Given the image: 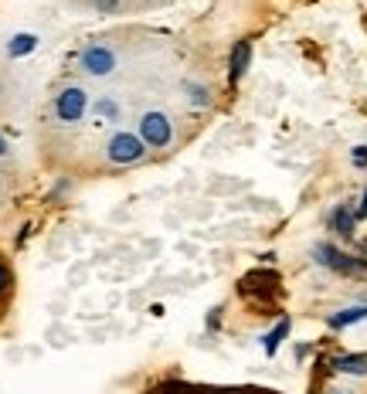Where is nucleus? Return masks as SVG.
I'll use <instances>...</instances> for the list:
<instances>
[{"label": "nucleus", "mask_w": 367, "mask_h": 394, "mask_svg": "<svg viewBox=\"0 0 367 394\" xmlns=\"http://www.w3.org/2000/svg\"><path fill=\"white\" fill-rule=\"evenodd\" d=\"M353 164H357V167H367V147H357V150H353Z\"/></svg>", "instance_id": "15"}, {"label": "nucleus", "mask_w": 367, "mask_h": 394, "mask_svg": "<svg viewBox=\"0 0 367 394\" xmlns=\"http://www.w3.org/2000/svg\"><path fill=\"white\" fill-rule=\"evenodd\" d=\"M11 286V272H7V269H4V265H0V292H4V289Z\"/></svg>", "instance_id": "16"}, {"label": "nucleus", "mask_w": 367, "mask_h": 394, "mask_svg": "<svg viewBox=\"0 0 367 394\" xmlns=\"http://www.w3.org/2000/svg\"><path fill=\"white\" fill-rule=\"evenodd\" d=\"M78 65L95 78L112 75V68H116V51H112L109 45H89L82 55H78Z\"/></svg>", "instance_id": "4"}, {"label": "nucleus", "mask_w": 367, "mask_h": 394, "mask_svg": "<svg viewBox=\"0 0 367 394\" xmlns=\"http://www.w3.org/2000/svg\"><path fill=\"white\" fill-rule=\"evenodd\" d=\"M137 137L147 143V150H164L170 147V139H174V126L164 112H143L137 122Z\"/></svg>", "instance_id": "2"}, {"label": "nucleus", "mask_w": 367, "mask_h": 394, "mask_svg": "<svg viewBox=\"0 0 367 394\" xmlns=\"http://www.w3.org/2000/svg\"><path fill=\"white\" fill-rule=\"evenodd\" d=\"M99 116H106V119H119V106H116L112 99H102V102H99Z\"/></svg>", "instance_id": "13"}, {"label": "nucleus", "mask_w": 367, "mask_h": 394, "mask_svg": "<svg viewBox=\"0 0 367 394\" xmlns=\"http://www.w3.org/2000/svg\"><path fill=\"white\" fill-rule=\"evenodd\" d=\"M357 218H367V191H364V201H361V208H357Z\"/></svg>", "instance_id": "17"}, {"label": "nucleus", "mask_w": 367, "mask_h": 394, "mask_svg": "<svg viewBox=\"0 0 367 394\" xmlns=\"http://www.w3.org/2000/svg\"><path fill=\"white\" fill-rule=\"evenodd\" d=\"M289 336V319H279V326H275L272 334H265V340H262V347H265V353L272 357L275 350H279V344Z\"/></svg>", "instance_id": "10"}, {"label": "nucleus", "mask_w": 367, "mask_h": 394, "mask_svg": "<svg viewBox=\"0 0 367 394\" xmlns=\"http://www.w3.org/2000/svg\"><path fill=\"white\" fill-rule=\"evenodd\" d=\"M143 156H147V143H143L137 133H129V129H119L106 147V160L112 167H133Z\"/></svg>", "instance_id": "1"}, {"label": "nucleus", "mask_w": 367, "mask_h": 394, "mask_svg": "<svg viewBox=\"0 0 367 394\" xmlns=\"http://www.w3.org/2000/svg\"><path fill=\"white\" fill-rule=\"evenodd\" d=\"M313 255H317V262L320 265H326V269H334V272H353V269H361V262L351 255H344L340 248H334L330 242H320L317 248H313Z\"/></svg>", "instance_id": "5"}, {"label": "nucleus", "mask_w": 367, "mask_h": 394, "mask_svg": "<svg viewBox=\"0 0 367 394\" xmlns=\"http://www.w3.org/2000/svg\"><path fill=\"white\" fill-rule=\"evenodd\" d=\"M187 92H191V102H194V106H208V102H211L204 85H187Z\"/></svg>", "instance_id": "12"}, {"label": "nucleus", "mask_w": 367, "mask_h": 394, "mask_svg": "<svg viewBox=\"0 0 367 394\" xmlns=\"http://www.w3.org/2000/svg\"><path fill=\"white\" fill-rule=\"evenodd\" d=\"M34 48H38V38H34V34H17L14 41L7 45V55L17 58V55H28V51H34Z\"/></svg>", "instance_id": "11"}, {"label": "nucleus", "mask_w": 367, "mask_h": 394, "mask_svg": "<svg viewBox=\"0 0 367 394\" xmlns=\"http://www.w3.org/2000/svg\"><path fill=\"white\" fill-rule=\"evenodd\" d=\"M4 153H7V139L0 137V156H4Z\"/></svg>", "instance_id": "18"}, {"label": "nucleus", "mask_w": 367, "mask_h": 394, "mask_svg": "<svg viewBox=\"0 0 367 394\" xmlns=\"http://www.w3.org/2000/svg\"><path fill=\"white\" fill-rule=\"evenodd\" d=\"M330 225L340 238H353V228H357V214L347 208V204H340L334 214H330Z\"/></svg>", "instance_id": "6"}, {"label": "nucleus", "mask_w": 367, "mask_h": 394, "mask_svg": "<svg viewBox=\"0 0 367 394\" xmlns=\"http://www.w3.org/2000/svg\"><path fill=\"white\" fill-rule=\"evenodd\" d=\"M334 367L340 374H351V378H364L367 374V353H347V357H336Z\"/></svg>", "instance_id": "8"}, {"label": "nucleus", "mask_w": 367, "mask_h": 394, "mask_svg": "<svg viewBox=\"0 0 367 394\" xmlns=\"http://www.w3.org/2000/svg\"><path fill=\"white\" fill-rule=\"evenodd\" d=\"M85 109H89V95H85V89H78V85L61 89L58 99H55V116L61 122H78L85 116Z\"/></svg>", "instance_id": "3"}, {"label": "nucleus", "mask_w": 367, "mask_h": 394, "mask_svg": "<svg viewBox=\"0 0 367 394\" xmlns=\"http://www.w3.org/2000/svg\"><path fill=\"white\" fill-rule=\"evenodd\" d=\"M95 7H99L102 14H112V11L119 7V0H95Z\"/></svg>", "instance_id": "14"}, {"label": "nucleus", "mask_w": 367, "mask_h": 394, "mask_svg": "<svg viewBox=\"0 0 367 394\" xmlns=\"http://www.w3.org/2000/svg\"><path fill=\"white\" fill-rule=\"evenodd\" d=\"M248 61H252V45H248V41H238L235 51H231V65H228L231 82H238V78L248 72Z\"/></svg>", "instance_id": "7"}, {"label": "nucleus", "mask_w": 367, "mask_h": 394, "mask_svg": "<svg viewBox=\"0 0 367 394\" xmlns=\"http://www.w3.org/2000/svg\"><path fill=\"white\" fill-rule=\"evenodd\" d=\"M364 316H367V306H351V309H344V313H336V316H330V326H334V330H340V326H351V323H361Z\"/></svg>", "instance_id": "9"}]
</instances>
